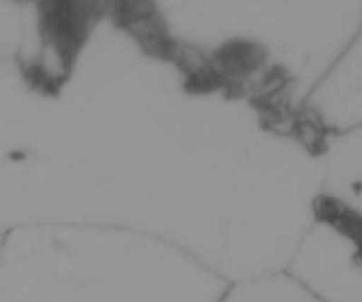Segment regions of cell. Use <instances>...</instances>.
Segmentation results:
<instances>
[{"label": "cell", "mask_w": 362, "mask_h": 302, "mask_svg": "<svg viewBox=\"0 0 362 302\" xmlns=\"http://www.w3.org/2000/svg\"><path fill=\"white\" fill-rule=\"evenodd\" d=\"M228 285L186 251L110 233L18 239L0 262V302H218Z\"/></svg>", "instance_id": "cell-1"}, {"label": "cell", "mask_w": 362, "mask_h": 302, "mask_svg": "<svg viewBox=\"0 0 362 302\" xmlns=\"http://www.w3.org/2000/svg\"><path fill=\"white\" fill-rule=\"evenodd\" d=\"M297 244L285 272L324 302H362V225L339 202Z\"/></svg>", "instance_id": "cell-2"}, {"label": "cell", "mask_w": 362, "mask_h": 302, "mask_svg": "<svg viewBox=\"0 0 362 302\" xmlns=\"http://www.w3.org/2000/svg\"><path fill=\"white\" fill-rule=\"evenodd\" d=\"M324 119L339 134L362 129V32L325 101Z\"/></svg>", "instance_id": "cell-3"}, {"label": "cell", "mask_w": 362, "mask_h": 302, "mask_svg": "<svg viewBox=\"0 0 362 302\" xmlns=\"http://www.w3.org/2000/svg\"><path fill=\"white\" fill-rule=\"evenodd\" d=\"M332 180L336 193L331 198L345 205L362 225V129L336 138Z\"/></svg>", "instance_id": "cell-4"}, {"label": "cell", "mask_w": 362, "mask_h": 302, "mask_svg": "<svg viewBox=\"0 0 362 302\" xmlns=\"http://www.w3.org/2000/svg\"><path fill=\"white\" fill-rule=\"evenodd\" d=\"M218 302H324L285 271L230 283Z\"/></svg>", "instance_id": "cell-5"}]
</instances>
